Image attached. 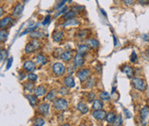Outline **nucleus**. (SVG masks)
<instances>
[{
	"mask_svg": "<svg viewBox=\"0 0 149 126\" xmlns=\"http://www.w3.org/2000/svg\"><path fill=\"white\" fill-rule=\"evenodd\" d=\"M60 58H61L64 62H69L73 58V55H72V53L70 52V51H66V52H63L61 54Z\"/></svg>",
	"mask_w": 149,
	"mask_h": 126,
	"instance_id": "obj_14",
	"label": "nucleus"
},
{
	"mask_svg": "<svg viewBox=\"0 0 149 126\" xmlns=\"http://www.w3.org/2000/svg\"><path fill=\"white\" fill-rule=\"evenodd\" d=\"M77 36H78L80 39H84L85 37H87V30H81V31H79L78 34H77Z\"/></svg>",
	"mask_w": 149,
	"mask_h": 126,
	"instance_id": "obj_37",
	"label": "nucleus"
},
{
	"mask_svg": "<svg viewBox=\"0 0 149 126\" xmlns=\"http://www.w3.org/2000/svg\"><path fill=\"white\" fill-rule=\"evenodd\" d=\"M41 46V43H40L39 41L37 40H32L30 43H28L26 47H25V53L27 54H30V53H33L34 51L38 50L40 47Z\"/></svg>",
	"mask_w": 149,
	"mask_h": 126,
	"instance_id": "obj_3",
	"label": "nucleus"
},
{
	"mask_svg": "<svg viewBox=\"0 0 149 126\" xmlns=\"http://www.w3.org/2000/svg\"><path fill=\"white\" fill-rule=\"evenodd\" d=\"M142 38L145 41H149V34H143Z\"/></svg>",
	"mask_w": 149,
	"mask_h": 126,
	"instance_id": "obj_46",
	"label": "nucleus"
},
{
	"mask_svg": "<svg viewBox=\"0 0 149 126\" xmlns=\"http://www.w3.org/2000/svg\"><path fill=\"white\" fill-rule=\"evenodd\" d=\"M33 87H34V85H33V83H32V82H29V83H27L26 85H25V88H26L27 90H29V91H31Z\"/></svg>",
	"mask_w": 149,
	"mask_h": 126,
	"instance_id": "obj_38",
	"label": "nucleus"
},
{
	"mask_svg": "<svg viewBox=\"0 0 149 126\" xmlns=\"http://www.w3.org/2000/svg\"><path fill=\"white\" fill-rule=\"evenodd\" d=\"M121 70H122V72L126 75L129 78H133V76H134L133 68L132 66H130V65H128V64L123 65V67H121Z\"/></svg>",
	"mask_w": 149,
	"mask_h": 126,
	"instance_id": "obj_9",
	"label": "nucleus"
},
{
	"mask_svg": "<svg viewBox=\"0 0 149 126\" xmlns=\"http://www.w3.org/2000/svg\"><path fill=\"white\" fill-rule=\"evenodd\" d=\"M88 52H89V47H88L87 44H81V45L78 46L77 54L84 55V54H87Z\"/></svg>",
	"mask_w": 149,
	"mask_h": 126,
	"instance_id": "obj_18",
	"label": "nucleus"
},
{
	"mask_svg": "<svg viewBox=\"0 0 149 126\" xmlns=\"http://www.w3.org/2000/svg\"><path fill=\"white\" fill-rule=\"evenodd\" d=\"M35 60H36V63L38 64L39 65H44L48 61L47 58H46L43 54H38L35 57Z\"/></svg>",
	"mask_w": 149,
	"mask_h": 126,
	"instance_id": "obj_19",
	"label": "nucleus"
},
{
	"mask_svg": "<svg viewBox=\"0 0 149 126\" xmlns=\"http://www.w3.org/2000/svg\"><path fill=\"white\" fill-rule=\"evenodd\" d=\"M113 41H114V45L117 46L118 45V41H117V38H116L115 36H113Z\"/></svg>",
	"mask_w": 149,
	"mask_h": 126,
	"instance_id": "obj_49",
	"label": "nucleus"
},
{
	"mask_svg": "<svg viewBox=\"0 0 149 126\" xmlns=\"http://www.w3.org/2000/svg\"><path fill=\"white\" fill-rule=\"evenodd\" d=\"M62 126H71L70 124H68V123H64V124H63Z\"/></svg>",
	"mask_w": 149,
	"mask_h": 126,
	"instance_id": "obj_53",
	"label": "nucleus"
},
{
	"mask_svg": "<svg viewBox=\"0 0 149 126\" xmlns=\"http://www.w3.org/2000/svg\"><path fill=\"white\" fill-rule=\"evenodd\" d=\"M100 11L102 12V14H103V16H104V17H107V14H106V12L104 11V9L100 8Z\"/></svg>",
	"mask_w": 149,
	"mask_h": 126,
	"instance_id": "obj_50",
	"label": "nucleus"
},
{
	"mask_svg": "<svg viewBox=\"0 0 149 126\" xmlns=\"http://www.w3.org/2000/svg\"><path fill=\"white\" fill-rule=\"evenodd\" d=\"M77 12L74 11V10L68 11V12H66V14H64V18L66 20H70V18H74V17L77 16Z\"/></svg>",
	"mask_w": 149,
	"mask_h": 126,
	"instance_id": "obj_27",
	"label": "nucleus"
},
{
	"mask_svg": "<svg viewBox=\"0 0 149 126\" xmlns=\"http://www.w3.org/2000/svg\"><path fill=\"white\" fill-rule=\"evenodd\" d=\"M116 118V114L114 112H112V111H110V112H108L107 113V116H106V121H107V123H113V121L115 120Z\"/></svg>",
	"mask_w": 149,
	"mask_h": 126,
	"instance_id": "obj_26",
	"label": "nucleus"
},
{
	"mask_svg": "<svg viewBox=\"0 0 149 126\" xmlns=\"http://www.w3.org/2000/svg\"><path fill=\"white\" fill-rule=\"evenodd\" d=\"M64 84L66 86V87L68 88H73L74 86H76V83H74V78L71 76L66 77L64 78Z\"/></svg>",
	"mask_w": 149,
	"mask_h": 126,
	"instance_id": "obj_11",
	"label": "nucleus"
},
{
	"mask_svg": "<svg viewBox=\"0 0 149 126\" xmlns=\"http://www.w3.org/2000/svg\"><path fill=\"white\" fill-rule=\"evenodd\" d=\"M66 10H67V7H64V8L62 9L61 11L58 12L57 14H55V17H58V16H60V15H61V14H63V13H64V14H66Z\"/></svg>",
	"mask_w": 149,
	"mask_h": 126,
	"instance_id": "obj_41",
	"label": "nucleus"
},
{
	"mask_svg": "<svg viewBox=\"0 0 149 126\" xmlns=\"http://www.w3.org/2000/svg\"><path fill=\"white\" fill-rule=\"evenodd\" d=\"M122 124H123L122 116H121V115L116 116L115 120L113 121V123H112V126H122Z\"/></svg>",
	"mask_w": 149,
	"mask_h": 126,
	"instance_id": "obj_29",
	"label": "nucleus"
},
{
	"mask_svg": "<svg viewBox=\"0 0 149 126\" xmlns=\"http://www.w3.org/2000/svg\"><path fill=\"white\" fill-rule=\"evenodd\" d=\"M59 93H60V94H61L62 96H66V95H67V94H68V89H67L66 87H62L61 88H60Z\"/></svg>",
	"mask_w": 149,
	"mask_h": 126,
	"instance_id": "obj_36",
	"label": "nucleus"
},
{
	"mask_svg": "<svg viewBox=\"0 0 149 126\" xmlns=\"http://www.w3.org/2000/svg\"><path fill=\"white\" fill-rule=\"evenodd\" d=\"M26 98H27L28 100H29L30 105L35 106V105L38 104V98H37L36 95H35V96H34V95H27Z\"/></svg>",
	"mask_w": 149,
	"mask_h": 126,
	"instance_id": "obj_25",
	"label": "nucleus"
},
{
	"mask_svg": "<svg viewBox=\"0 0 149 126\" xmlns=\"http://www.w3.org/2000/svg\"><path fill=\"white\" fill-rule=\"evenodd\" d=\"M34 94L37 97H41V96H44L46 94V87L43 86H40L38 87H36L34 89Z\"/></svg>",
	"mask_w": 149,
	"mask_h": 126,
	"instance_id": "obj_17",
	"label": "nucleus"
},
{
	"mask_svg": "<svg viewBox=\"0 0 149 126\" xmlns=\"http://www.w3.org/2000/svg\"><path fill=\"white\" fill-rule=\"evenodd\" d=\"M22 11H23V6H22L21 4H18L17 6L14 7V9H13L12 16L13 17H18V15H20Z\"/></svg>",
	"mask_w": 149,
	"mask_h": 126,
	"instance_id": "obj_22",
	"label": "nucleus"
},
{
	"mask_svg": "<svg viewBox=\"0 0 149 126\" xmlns=\"http://www.w3.org/2000/svg\"><path fill=\"white\" fill-rule=\"evenodd\" d=\"M140 120L143 126H146L149 121V106L146 105L140 111Z\"/></svg>",
	"mask_w": 149,
	"mask_h": 126,
	"instance_id": "obj_6",
	"label": "nucleus"
},
{
	"mask_svg": "<svg viewBox=\"0 0 149 126\" xmlns=\"http://www.w3.org/2000/svg\"><path fill=\"white\" fill-rule=\"evenodd\" d=\"M73 10L74 11H80V10H84V7H78V6H76V7H73Z\"/></svg>",
	"mask_w": 149,
	"mask_h": 126,
	"instance_id": "obj_45",
	"label": "nucleus"
},
{
	"mask_svg": "<svg viewBox=\"0 0 149 126\" xmlns=\"http://www.w3.org/2000/svg\"><path fill=\"white\" fill-rule=\"evenodd\" d=\"M7 32L4 30H1V31H0V41H1V43H4L7 40Z\"/></svg>",
	"mask_w": 149,
	"mask_h": 126,
	"instance_id": "obj_34",
	"label": "nucleus"
},
{
	"mask_svg": "<svg viewBox=\"0 0 149 126\" xmlns=\"http://www.w3.org/2000/svg\"><path fill=\"white\" fill-rule=\"evenodd\" d=\"M53 73L57 77H61L66 73V65L62 63H55L53 65Z\"/></svg>",
	"mask_w": 149,
	"mask_h": 126,
	"instance_id": "obj_5",
	"label": "nucleus"
},
{
	"mask_svg": "<svg viewBox=\"0 0 149 126\" xmlns=\"http://www.w3.org/2000/svg\"><path fill=\"white\" fill-rule=\"evenodd\" d=\"M30 36L31 37L32 39H41V38H43V37L44 36L43 35V33H41V32H40V31H31L30 32Z\"/></svg>",
	"mask_w": 149,
	"mask_h": 126,
	"instance_id": "obj_28",
	"label": "nucleus"
},
{
	"mask_svg": "<svg viewBox=\"0 0 149 126\" xmlns=\"http://www.w3.org/2000/svg\"><path fill=\"white\" fill-rule=\"evenodd\" d=\"M79 25V21L76 18H70V20H66L63 24V27H69V26H77Z\"/></svg>",
	"mask_w": 149,
	"mask_h": 126,
	"instance_id": "obj_21",
	"label": "nucleus"
},
{
	"mask_svg": "<svg viewBox=\"0 0 149 126\" xmlns=\"http://www.w3.org/2000/svg\"><path fill=\"white\" fill-rule=\"evenodd\" d=\"M86 82H87L86 83V87H87V88H92L93 87L95 86V84H96V81H95L94 78L87 79Z\"/></svg>",
	"mask_w": 149,
	"mask_h": 126,
	"instance_id": "obj_31",
	"label": "nucleus"
},
{
	"mask_svg": "<svg viewBox=\"0 0 149 126\" xmlns=\"http://www.w3.org/2000/svg\"><path fill=\"white\" fill-rule=\"evenodd\" d=\"M137 1L140 3V4H142V5H147V4H149V0H137Z\"/></svg>",
	"mask_w": 149,
	"mask_h": 126,
	"instance_id": "obj_47",
	"label": "nucleus"
},
{
	"mask_svg": "<svg viewBox=\"0 0 149 126\" xmlns=\"http://www.w3.org/2000/svg\"><path fill=\"white\" fill-rule=\"evenodd\" d=\"M53 106H54V108L55 110L63 111V110H66L68 108V103H67V101L64 99H62V98H58V99H55L54 100Z\"/></svg>",
	"mask_w": 149,
	"mask_h": 126,
	"instance_id": "obj_2",
	"label": "nucleus"
},
{
	"mask_svg": "<svg viewBox=\"0 0 149 126\" xmlns=\"http://www.w3.org/2000/svg\"><path fill=\"white\" fill-rule=\"evenodd\" d=\"M13 21L12 18L11 17H6L1 20V22H0V27H1V29H6V28L11 24V22Z\"/></svg>",
	"mask_w": 149,
	"mask_h": 126,
	"instance_id": "obj_13",
	"label": "nucleus"
},
{
	"mask_svg": "<svg viewBox=\"0 0 149 126\" xmlns=\"http://www.w3.org/2000/svg\"><path fill=\"white\" fill-rule=\"evenodd\" d=\"M12 63H13V58H9V59H8V62H7V69H9V68L11 67Z\"/></svg>",
	"mask_w": 149,
	"mask_h": 126,
	"instance_id": "obj_44",
	"label": "nucleus"
},
{
	"mask_svg": "<svg viewBox=\"0 0 149 126\" xmlns=\"http://www.w3.org/2000/svg\"><path fill=\"white\" fill-rule=\"evenodd\" d=\"M77 110H79V112L82 113V114H86L87 113L88 111H89V110H88V107L84 103V102L80 101V102H78V104H77Z\"/></svg>",
	"mask_w": 149,
	"mask_h": 126,
	"instance_id": "obj_16",
	"label": "nucleus"
},
{
	"mask_svg": "<svg viewBox=\"0 0 149 126\" xmlns=\"http://www.w3.org/2000/svg\"><path fill=\"white\" fill-rule=\"evenodd\" d=\"M74 66L77 68H80L82 66H84V64H85V59H84L83 55L77 54L74 57Z\"/></svg>",
	"mask_w": 149,
	"mask_h": 126,
	"instance_id": "obj_8",
	"label": "nucleus"
},
{
	"mask_svg": "<svg viewBox=\"0 0 149 126\" xmlns=\"http://www.w3.org/2000/svg\"><path fill=\"white\" fill-rule=\"evenodd\" d=\"M146 55H147V57L149 58V48L146 50Z\"/></svg>",
	"mask_w": 149,
	"mask_h": 126,
	"instance_id": "obj_51",
	"label": "nucleus"
},
{
	"mask_svg": "<svg viewBox=\"0 0 149 126\" xmlns=\"http://www.w3.org/2000/svg\"><path fill=\"white\" fill-rule=\"evenodd\" d=\"M124 112H125V114H126L127 118H131V113H129L128 110H124Z\"/></svg>",
	"mask_w": 149,
	"mask_h": 126,
	"instance_id": "obj_48",
	"label": "nucleus"
},
{
	"mask_svg": "<svg viewBox=\"0 0 149 126\" xmlns=\"http://www.w3.org/2000/svg\"><path fill=\"white\" fill-rule=\"evenodd\" d=\"M7 57V51L2 49L1 50V61H3V60Z\"/></svg>",
	"mask_w": 149,
	"mask_h": 126,
	"instance_id": "obj_42",
	"label": "nucleus"
},
{
	"mask_svg": "<svg viewBox=\"0 0 149 126\" xmlns=\"http://www.w3.org/2000/svg\"><path fill=\"white\" fill-rule=\"evenodd\" d=\"M100 100H109L110 97V94L108 92L102 91L100 94Z\"/></svg>",
	"mask_w": 149,
	"mask_h": 126,
	"instance_id": "obj_33",
	"label": "nucleus"
},
{
	"mask_svg": "<svg viewBox=\"0 0 149 126\" xmlns=\"http://www.w3.org/2000/svg\"><path fill=\"white\" fill-rule=\"evenodd\" d=\"M95 94L93 92H90L89 94H88V96H87V100L89 101V102H93L95 100Z\"/></svg>",
	"mask_w": 149,
	"mask_h": 126,
	"instance_id": "obj_39",
	"label": "nucleus"
},
{
	"mask_svg": "<svg viewBox=\"0 0 149 126\" xmlns=\"http://www.w3.org/2000/svg\"><path fill=\"white\" fill-rule=\"evenodd\" d=\"M45 123V121L43 120V118L41 117H38L36 118L34 121V125L33 126H43Z\"/></svg>",
	"mask_w": 149,
	"mask_h": 126,
	"instance_id": "obj_30",
	"label": "nucleus"
},
{
	"mask_svg": "<svg viewBox=\"0 0 149 126\" xmlns=\"http://www.w3.org/2000/svg\"><path fill=\"white\" fill-rule=\"evenodd\" d=\"M50 110V105L48 103H41L38 106V111L43 115H47Z\"/></svg>",
	"mask_w": 149,
	"mask_h": 126,
	"instance_id": "obj_10",
	"label": "nucleus"
},
{
	"mask_svg": "<svg viewBox=\"0 0 149 126\" xmlns=\"http://www.w3.org/2000/svg\"><path fill=\"white\" fill-rule=\"evenodd\" d=\"M77 77L80 79V81L83 83L87 81L88 78L91 76V70L88 68H82L80 70H78L77 72Z\"/></svg>",
	"mask_w": 149,
	"mask_h": 126,
	"instance_id": "obj_4",
	"label": "nucleus"
},
{
	"mask_svg": "<svg viewBox=\"0 0 149 126\" xmlns=\"http://www.w3.org/2000/svg\"><path fill=\"white\" fill-rule=\"evenodd\" d=\"M3 14H4V9L3 7H1V16H3Z\"/></svg>",
	"mask_w": 149,
	"mask_h": 126,
	"instance_id": "obj_52",
	"label": "nucleus"
},
{
	"mask_svg": "<svg viewBox=\"0 0 149 126\" xmlns=\"http://www.w3.org/2000/svg\"><path fill=\"white\" fill-rule=\"evenodd\" d=\"M55 97H56V89H52L47 93V95L45 97V100L51 101V100H54Z\"/></svg>",
	"mask_w": 149,
	"mask_h": 126,
	"instance_id": "obj_24",
	"label": "nucleus"
},
{
	"mask_svg": "<svg viewBox=\"0 0 149 126\" xmlns=\"http://www.w3.org/2000/svg\"><path fill=\"white\" fill-rule=\"evenodd\" d=\"M80 126H90V125H87V124H81Z\"/></svg>",
	"mask_w": 149,
	"mask_h": 126,
	"instance_id": "obj_54",
	"label": "nucleus"
},
{
	"mask_svg": "<svg viewBox=\"0 0 149 126\" xmlns=\"http://www.w3.org/2000/svg\"><path fill=\"white\" fill-rule=\"evenodd\" d=\"M132 84L133 87L138 91H145L146 89V83L140 77H133Z\"/></svg>",
	"mask_w": 149,
	"mask_h": 126,
	"instance_id": "obj_1",
	"label": "nucleus"
},
{
	"mask_svg": "<svg viewBox=\"0 0 149 126\" xmlns=\"http://www.w3.org/2000/svg\"><path fill=\"white\" fill-rule=\"evenodd\" d=\"M103 108V103L100 100H95L92 102V110H102Z\"/></svg>",
	"mask_w": 149,
	"mask_h": 126,
	"instance_id": "obj_20",
	"label": "nucleus"
},
{
	"mask_svg": "<svg viewBox=\"0 0 149 126\" xmlns=\"http://www.w3.org/2000/svg\"><path fill=\"white\" fill-rule=\"evenodd\" d=\"M50 20H51V17L49 15L46 16L45 18H44V20L43 21V25H47L48 23H49V21H50Z\"/></svg>",
	"mask_w": 149,
	"mask_h": 126,
	"instance_id": "obj_43",
	"label": "nucleus"
},
{
	"mask_svg": "<svg viewBox=\"0 0 149 126\" xmlns=\"http://www.w3.org/2000/svg\"><path fill=\"white\" fill-rule=\"evenodd\" d=\"M92 116L94 117L96 120L98 121H103L106 119V116H107V112L104 110H94L92 112Z\"/></svg>",
	"mask_w": 149,
	"mask_h": 126,
	"instance_id": "obj_7",
	"label": "nucleus"
},
{
	"mask_svg": "<svg viewBox=\"0 0 149 126\" xmlns=\"http://www.w3.org/2000/svg\"><path fill=\"white\" fill-rule=\"evenodd\" d=\"M135 1L136 0H123V2L126 6H132V5L135 3Z\"/></svg>",
	"mask_w": 149,
	"mask_h": 126,
	"instance_id": "obj_40",
	"label": "nucleus"
},
{
	"mask_svg": "<svg viewBox=\"0 0 149 126\" xmlns=\"http://www.w3.org/2000/svg\"><path fill=\"white\" fill-rule=\"evenodd\" d=\"M53 37H54V41H55V43H60L64 38V32L63 31H56L54 33Z\"/></svg>",
	"mask_w": 149,
	"mask_h": 126,
	"instance_id": "obj_23",
	"label": "nucleus"
},
{
	"mask_svg": "<svg viewBox=\"0 0 149 126\" xmlns=\"http://www.w3.org/2000/svg\"><path fill=\"white\" fill-rule=\"evenodd\" d=\"M23 68H24L25 71L32 72L35 69V64L32 61H26L23 64Z\"/></svg>",
	"mask_w": 149,
	"mask_h": 126,
	"instance_id": "obj_15",
	"label": "nucleus"
},
{
	"mask_svg": "<svg viewBox=\"0 0 149 126\" xmlns=\"http://www.w3.org/2000/svg\"><path fill=\"white\" fill-rule=\"evenodd\" d=\"M130 59H131V62L132 63H135L137 61V59H138V56H137V54L135 52H133L132 54H131V57H130Z\"/></svg>",
	"mask_w": 149,
	"mask_h": 126,
	"instance_id": "obj_35",
	"label": "nucleus"
},
{
	"mask_svg": "<svg viewBox=\"0 0 149 126\" xmlns=\"http://www.w3.org/2000/svg\"><path fill=\"white\" fill-rule=\"evenodd\" d=\"M37 79H38V77H37V75L34 74V73H30L28 75V80H29L30 82H32L34 83L37 81Z\"/></svg>",
	"mask_w": 149,
	"mask_h": 126,
	"instance_id": "obj_32",
	"label": "nucleus"
},
{
	"mask_svg": "<svg viewBox=\"0 0 149 126\" xmlns=\"http://www.w3.org/2000/svg\"><path fill=\"white\" fill-rule=\"evenodd\" d=\"M87 45L88 46L89 48H92V49H97L99 48L100 46V43L99 41L95 38H90L87 41Z\"/></svg>",
	"mask_w": 149,
	"mask_h": 126,
	"instance_id": "obj_12",
	"label": "nucleus"
}]
</instances>
